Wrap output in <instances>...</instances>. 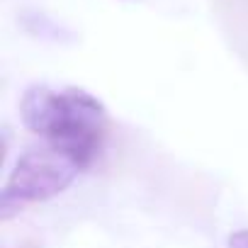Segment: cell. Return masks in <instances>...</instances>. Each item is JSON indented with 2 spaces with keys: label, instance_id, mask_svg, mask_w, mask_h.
Listing matches in <instances>:
<instances>
[{
  "label": "cell",
  "instance_id": "cell-1",
  "mask_svg": "<svg viewBox=\"0 0 248 248\" xmlns=\"http://www.w3.org/2000/svg\"><path fill=\"white\" fill-rule=\"evenodd\" d=\"M22 124L44 137L49 146L68 156L80 170L88 168L105 139V105L83 88L61 93L46 85H32L20 100Z\"/></svg>",
  "mask_w": 248,
  "mask_h": 248
},
{
  "label": "cell",
  "instance_id": "cell-2",
  "mask_svg": "<svg viewBox=\"0 0 248 248\" xmlns=\"http://www.w3.org/2000/svg\"><path fill=\"white\" fill-rule=\"evenodd\" d=\"M78 170L80 168L54 146L30 149L15 161L5 180L3 197L15 200L22 207L27 202H46L61 195L76 180Z\"/></svg>",
  "mask_w": 248,
  "mask_h": 248
},
{
  "label": "cell",
  "instance_id": "cell-3",
  "mask_svg": "<svg viewBox=\"0 0 248 248\" xmlns=\"http://www.w3.org/2000/svg\"><path fill=\"white\" fill-rule=\"evenodd\" d=\"M229 248H248V229H238L229 236Z\"/></svg>",
  "mask_w": 248,
  "mask_h": 248
}]
</instances>
